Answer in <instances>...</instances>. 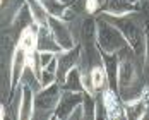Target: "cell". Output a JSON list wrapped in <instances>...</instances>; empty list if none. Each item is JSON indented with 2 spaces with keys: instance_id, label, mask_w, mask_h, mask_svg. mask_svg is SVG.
Here are the masks:
<instances>
[{
  "instance_id": "obj_1",
  "label": "cell",
  "mask_w": 149,
  "mask_h": 120,
  "mask_svg": "<svg viewBox=\"0 0 149 120\" xmlns=\"http://www.w3.org/2000/svg\"><path fill=\"white\" fill-rule=\"evenodd\" d=\"M98 15H103L108 22L117 26L120 33L123 34L130 52L137 59H141L144 62V53H146V26H144V19L139 17L137 12L125 14V15H108V14H98Z\"/></svg>"
},
{
  "instance_id": "obj_2",
  "label": "cell",
  "mask_w": 149,
  "mask_h": 120,
  "mask_svg": "<svg viewBox=\"0 0 149 120\" xmlns=\"http://www.w3.org/2000/svg\"><path fill=\"white\" fill-rule=\"evenodd\" d=\"M135 60L137 57H120V67H118V93L123 101L137 98L146 84L141 82V74L137 69Z\"/></svg>"
},
{
  "instance_id": "obj_3",
  "label": "cell",
  "mask_w": 149,
  "mask_h": 120,
  "mask_svg": "<svg viewBox=\"0 0 149 120\" xmlns=\"http://www.w3.org/2000/svg\"><path fill=\"white\" fill-rule=\"evenodd\" d=\"M96 48L108 53H120L129 48L123 34L103 15H96Z\"/></svg>"
},
{
  "instance_id": "obj_4",
  "label": "cell",
  "mask_w": 149,
  "mask_h": 120,
  "mask_svg": "<svg viewBox=\"0 0 149 120\" xmlns=\"http://www.w3.org/2000/svg\"><path fill=\"white\" fill-rule=\"evenodd\" d=\"M62 84L53 82L50 86L40 88L34 93V117H41L46 115L52 119V113L55 112V108L58 105V100L62 96Z\"/></svg>"
},
{
  "instance_id": "obj_5",
  "label": "cell",
  "mask_w": 149,
  "mask_h": 120,
  "mask_svg": "<svg viewBox=\"0 0 149 120\" xmlns=\"http://www.w3.org/2000/svg\"><path fill=\"white\" fill-rule=\"evenodd\" d=\"M28 50H24L22 46L15 45L12 59H10V79H9V101L14 98L15 89L21 88L24 72L28 69Z\"/></svg>"
},
{
  "instance_id": "obj_6",
  "label": "cell",
  "mask_w": 149,
  "mask_h": 120,
  "mask_svg": "<svg viewBox=\"0 0 149 120\" xmlns=\"http://www.w3.org/2000/svg\"><path fill=\"white\" fill-rule=\"evenodd\" d=\"M81 55H82V45L75 43L70 50H62L57 53V62H58V69H57V81L60 84L65 81L67 74L79 65L81 62Z\"/></svg>"
},
{
  "instance_id": "obj_7",
  "label": "cell",
  "mask_w": 149,
  "mask_h": 120,
  "mask_svg": "<svg viewBox=\"0 0 149 120\" xmlns=\"http://www.w3.org/2000/svg\"><path fill=\"white\" fill-rule=\"evenodd\" d=\"M82 98L84 93H77V91H62V96L58 100V105L55 108V112L52 113L53 120H67L70 119L72 112L79 105H82Z\"/></svg>"
},
{
  "instance_id": "obj_8",
  "label": "cell",
  "mask_w": 149,
  "mask_h": 120,
  "mask_svg": "<svg viewBox=\"0 0 149 120\" xmlns=\"http://www.w3.org/2000/svg\"><path fill=\"white\" fill-rule=\"evenodd\" d=\"M101 101H103L104 119H125V106L120 93L106 88L101 91Z\"/></svg>"
},
{
  "instance_id": "obj_9",
  "label": "cell",
  "mask_w": 149,
  "mask_h": 120,
  "mask_svg": "<svg viewBox=\"0 0 149 120\" xmlns=\"http://www.w3.org/2000/svg\"><path fill=\"white\" fill-rule=\"evenodd\" d=\"M48 28L53 33V36H55V40H57V43L60 45L62 50H70L72 46H75V40L72 36V31L69 29V22L67 21L50 14Z\"/></svg>"
},
{
  "instance_id": "obj_10",
  "label": "cell",
  "mask_w": 149,
  "mask_h": 120,
  "mask_svg": "<svg viewBox=\"0 0 149 120\" xmlns=\"http://www.w3.org/2000/svg\"><path fill=\"white\" fill-rule=\"evenodd\" d=\"M123 106H125V119H129V120L144 119L149 110V86L148 84L144 86L142 93L137 98L123 101Z\"/></svg>"
},
{
  "instance_id": "obj_11",
  "label": "cell",
  "mask_w": 149,
  "mask_h": 120,
  "mask_svg": "<svg viewBox=\"0 0 149 120\" xmlns=\"http://www.w3.org/2000/svg\"><path fill=\"white\" fill-rule=\"evenodd\" d=\"M101 62H103V67L106 70V77H108V88L118 93V67H120V55L118 53H108L103 52L100 48H96Z\"/></svg>"
},
{
  "instance_id": "obj_12",
  "label": "cell",
  "mask_w": 149,
  "mask_h": 120,
  "mask_svg": "<svg viewBox=\"0 0 149 120\" xmlns=\"http://www.w3.org/2000/svg\"><path fill=\"white\" fill-rule=\"evenodd\" d=\"M34 93L33 86L26 81L21 82V101L17 106V119L19 120H29L34 117Z\"/></svg>"
},
{
  "instance_id": "obj_13",
  "label": "cell",
  "mask_w": 149,
  "mask_h": 120,
  "mask_svg": "<svg viewBox=\"0 0 149 120\" xmlns=\"http://www.w3.org/2000/svg\"><path fill=\"white\" fill-rule=\"evenodd\" d=\"M38 52H53V53L62 52V48L48 26L38 29Z\"/></svg>"
},
{
  "instance_id": "obj_14",
  "label": "cell",
  "mask_w": 149,
  "mask_h": 120,
  "mask_svg": "<svg viewBox=\"0 0 149 120\" xmlns=\"http://www.w3.org/2000/svg\"><path fill=\"white\" fill-rule=\"evenodd\" d=\"M33 24H36L34 22V17H33V14H31V10H29V5L24 2L19 7V10L15 12V17H14V21H12V28L17 29V36H19L21 31L33 26Z\"/></svg>"
},
{
  "instance_id": "obj_15",
  "label": "cell",
  "mask_w": 149,
  "mask_h": 120,
  "mask_svg": "<svg viewBox=\"0 0 149 120\" xmlns=\"http://www.w3.org/2000/svg\"><path fill=\"white\" fill-rule=\"evenodd\" d=\"M62 89L63 91H77V93H84L86 88H84V81H82V70L79 69V65L74 67L67 77L65 81L62 82Z\"/></svg>"
},
{
  "instance_id": "obj_16",
  "label": "cell",
  "mask_w": 149,
  "mask_h": 120,
  "mask_svg": "<svg viewBox=\"0 0 149 120\" xmlns=\"http://www.w3.org/2000/svg\"><path fill=\"white\" fill-rule=\"evenodd\" d=\"M28 5H29V10L33 17H34V22L40 26V28H46L48 26V19H50V14L46 10L43 0H24Z\"/></svg>"
},
{
  "instance_id": "obj_17",
  "label": "cell",
  "mask_w": 149,
  "mask_h": 120,
  "mask_svg": "<svg viewBox=\"0 0 149 120\" xmlns=\"http://www.w3.org/2000/svg\"><path fill=\"white\" fill-rule=\"evenodd\" d=\"M57 69H58V62H57V57H55L48 65H45V67L41 69V75H40L41 88L50 86V84H53V82H58V81H57Z\"/></svg>"
},
{
  "instance_id": "obj_18",
  "label": "cell",
  "mask_w": 149,
  "mask_h": 120,
  "mask_svg": "<svg viewBox=\"0 0 149 120\" xmlns=\"http://www.w3.org/2000/svg\"><path fill=\"white\" fill-rule=\"evenodd\" d=\"M82 110H84V119L94 120L96 119V96L93 93L84 91L82 98Z\"/></svg>"
},
{
  "instance_id": "obj_19",
  "label": "cell",
  "mask_w": 149,
  "mask_h": 120,
  "mask_svg": "<svg viewBox=\"0 0 149 120\" xmlns=\"http://www.w3.org/2000/svg\"><path fill=\"white\" fill-rule=\"evenodd\" d=\"M104 3H106V0H86L84 2V10L89 15H98L101 12Z\"/></svg>"
},
{
  "instance_id": "obj_20",
  "label": "cell",
  "mask_w": 149,
  "mask_h": 120,
  "mask_svg": "<svg viewBox=\"0 0 149 120\" xmlns=\"http://www.w3.org/2000/svg\"><path fill=\"white\" fill-rule=\"evenodd\" d=\"M144 26H146V53H144V74L148 79L149 86V17L144 19Z\"/></svg>"
},
{
  "instance_id": "obj_21",
  "label": "cell",
  "mask_w": 149,
  "mask_h": 120,
  "mask_svg": "<svg viewBox=\"0 0 149 120\" xmlns=\"http://www.w3.org/2000/svg\"><path fill=\"white\" fill-rule=\"evenodd\" d=\"M74 119H84V110H82V105H79L74 112H72L70 120H74Z\"/></svg>"
},
{
  "instance_id": "obj_22",
  "label": "cell",
  "mask_w": 149,
  "mask_h": 120,
  "mask_svg": "<svg viewBox=\"0 0 149 120\" xmlns=\"http://www.w3.org/2000/svg\"><path fill=\"white\" fill-rule=\"evenodd\" d=\"M62 5H65V7H70V5H74V3H77L79 0H58Z\"/></svg>"
},
{
  "instance_id": "obj_23",
  "label": "cell",
  "mask_w": 149,
  "mask_h": 120,
  "mask_svg": "<svg viewBox=\"0 0 149 120\" xmlns=\"http://www.w3.org/2000/svg\"><path fill=\"white\" fill-rule=\"evenodd\" d=\"M5 5H7V0H2V9H3Z\"/></svg>"
}]
</instances>
